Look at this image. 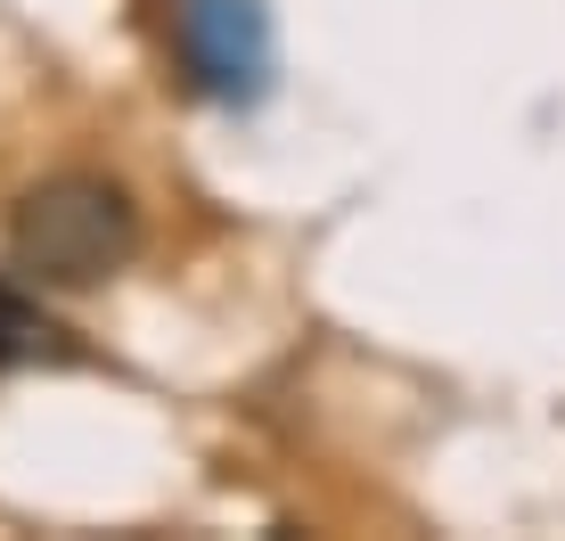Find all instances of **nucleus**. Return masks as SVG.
Instances as JSON below:
<instances>
[{
    "mask_svg": "<svg viewBox=\"0 0 565 541\" xmlns=\"http://www.w3.org/2000/svg\"><path fill=\"white\" fill-rule=\"evenodd\" d=\"M9 255L33 287H66V296L99 287L140 255V205L107 172H83V165L42 172L9 214Z\"/></svg>",
    "mask_w": 565,
    "mask_h": 541,
    "instance_id": "obj_1",
    "label": "nucleus"
},
{
    "mask_svg": "<svg viewBox=\"0 0 565 541\" xmlns=\"http://www.w3.org/2000/svg\"><path fill=\"white\" fill-rule=\"evenodd\" d=\"M172 42H181L189 91H205L213 107H255L279 74V33L263 0H181Z\"/></svg>",
    "mask_w": 565,
    "mask_h": 541,
    "instance_id": "obj_2",
    "label": "nucleus"
},
{
    "mask_svg": "<svg viewBox=\"0 0 565 541\" xmlns=\"http://www.w3.org/2000/svg\"><path fill=\"white\" fill-rule=\"evenodd\" d=\"M66 353V328H57L42 304L17 279H0V370H25V361H57Z\"/></svg>",
    "mask_w": 565,
    "mask_h": 541,
    "instance_id": "obj_3",
    "label": "nucleus"
}]
</instances>
